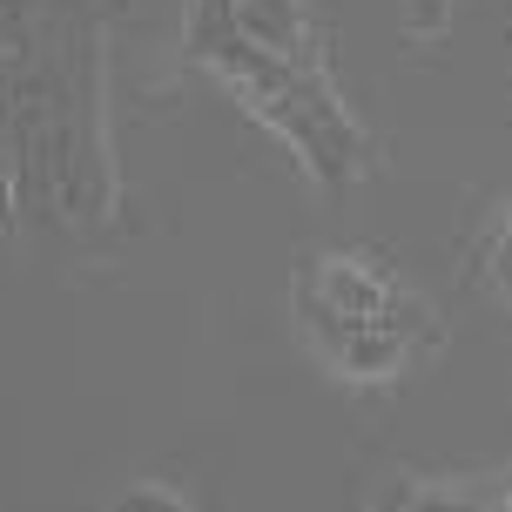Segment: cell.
<instances>
[{"instance_id": "6da1fadb", "label": "cell", "mask_w": 512, "mask_h": 512, "mask_svg": "<svg viewBox=\"0 0 512 512\" xmlns=\"http://www.w3.org/2000/svg\"><path fill=\"white\" fill-rule=\"evenodd\" d=\"M256 115H263V122H277L283 135L304 149L310 169L331 182V189L371 176V142H364V128L344 115V102L331 95L324 68H290V81H283L277 95H263Z\"/></svg>"}, {"instance_id": "7a4b0ae2", "label": "cell", "mask_w": 512, "mask_h": 512, "mask_svg": "<svg viewBox=\"0 0 512 512\" xmlns=\"http://www.w3.org/2000/svg\"><path fill=\"white\" fill-rule=\"evenodd\" d=\"M384 297H391V277L364 256H324L317 270L297 277V304H317L324 317H344V324H378Z\"/></svg>"}, {"instance_id": "3957f363", "label": "cell", "mask_w": 512, "mask_h": 512, "mask_svg": "<svg viewBox=\"0 0 512 512\" xmlns=\"http://www.w3.org/2000/svg\"><path fill=\"white\" fill-rule=\"evenodd\" d=\"M230 14H236V34L256 41L263 54H277L290 68H324V41L310 27L304 0H230Z\"/></svg>"}, {"instance_id": "277c9868", "label": "cell", "mask_w": 512, "mask_h": 512, "mask_svg": "<svg viewBox=\"0 0 512 512\" xmlns=\"http://www.w3.org/2000/svg\"><path fill=\"white\" fill-rule=\"evenodd\" d=\"M189 61H216V54L236 41V14H230V0H189Z\"/></svg>"}, {"instance_id": "5b68a950", "label": "cell", "mask_w": 512, "mask_h": 512, "mask_svg": "<svg viewBox=\"0 0 512 512\" xmlns=\"http://www.w3.org/2000/svg\"><path fill=\"white\" fill-rule=\"evenodd\" d=\"M378 324H384L391 337H405L411 351H418V344L432 351V344H438V317H432V304H418V297H411V290H398V283H391V297H384Z\"/></svg>"}, {"instance_id": "8992f818", "label": "cell", "mask_w": 512, "mask_h": 512, "mask_svg": "<svg viewBox=\"0 0 512 512\" xmlns=\"http://www.w3.org/2000/svg\"><path fill=\"white\" fill-rule=\"evenodd\" d=\"M398 21H405L411 41H432V34H445L452 7H445V0H405V7H398Z\"/></svg>"}, {"instance_id": "52a82bcc", "label": "cell", "mask_w": 512, "mask_h": 512, "mask_svg": "<svg viewBox=\"0 0 512 512\" xmlns=\"http://www.w3.org/2000/svg\"><path fill=\"white\" fill-rule=\"evenodd\" d=\"M115 512H189L182 499H169L162 486H135V492H122L115 499Z\"/></svg>"}]
</instances>
